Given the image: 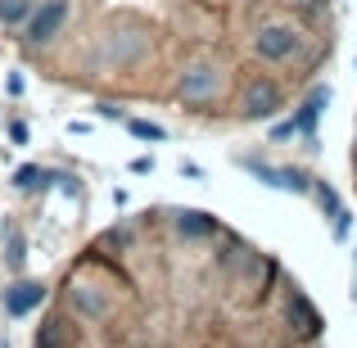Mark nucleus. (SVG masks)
<instances>
[{
	"label": "nucleus",
	"instance_id": "obj_1",
	"mask_svg": "<svg viewBox=\"0 0 357 348\" xmlns=\"http://www.w3.org/2000/svg\"><path fill=\"white\" fill-rule=\"evenodd\" d=\"M253 50H258V59H267V63H285L289 54L298 50V32L285 27V23H267V27H258V36H253Z\"/></svg>",
	"mask_w": 357,
	"mask_h": 348
},
{
	"label": "nucleus",
	"instance_id": "obj_2",
	"mask_svg": "<svg viewBox=\"0 0 357 348\" xmlns=\"http://www.w3.org/2000/svg\"><path fill=\"white\" fill-rule=\"evenodd\" d=\"M218 91H222V73L218 68H208V63L185 68V77H181V100L185 105H208Z\"/></svg>",
	"mask_w": 357,
	"mask_h": 348
},
{
	"label": "nucleus",
	"instance_id": "obj_3",
	"mask_svg": "<svg viewBox=\"0 0 357 348\" xmlns=\"http://www.w3.org/2000/svg\"><path fill=\"white\" fill-rule=\"evenodd\" d=\"M63 18H68V5H63V0H45V5L27 18V36H32V41H50L63 27Z\"/></svg>",
	"mask_w": 357,
	"mask_h": 348
},
{
	"label": "nucleus",
	"instance_id": "obj_4",
	"mask_svg": "<svg viewBox=\"0 0 357 348\" xmlns=\"http://www.w3.org/2000/svg\"><path fill=\"white\" fill-rule=\"evenodd\" d=\"M244 167H249L253 176H262L267 186H276V190H294V195L312 190V186H307L298 172H289V167H271V163H258V158H244Z\"/></svg>",
	"mask_w": 357,
	"mask_h": 348
},
{
	"label": "nucleus",
	"instance_id": "obj_5",
	"mask_svg": "<svg viewBox=\"0 0 357 348\" xmlns=\"http://www.w3.org/2000/svg\"><path fill=\"white\" fill-rule=\"evenodd\" d=\"M41 298H45V289L36 285V280H18V285L5 289V312L9 317H27L32 308H41Z\"/></svg>",
	"mask_w": 357,
	"mask_h": 348
},
{
	"label": "nucleus",
	"instance_id": "obj_6",
	"mask_svg": "<svg viewBox=\"0 0 357 348\" xmlns=\"http://www.w3.org/2000/svg\"><path fill=\"white\" fill-rule=\"evenodd\" d=\"M68 308L82 312V317H91V321L109 317V298H105V289H96V285H73L68 289Z\"/></svg>",
	"mask_w": 357,
	"mask_h": 348
},
{
	"label": "nucleus",
	"instance_id": "obj_7",
	"mask_svg": "<svg viewBox=\"0 0 357 348\" xmlns=\"http://www.w3.org/2000/svg\"><path fill=\"white\" fill-rule=\"evenodd\" d=\"M244 109H249V118H271L280 109V91L271 86V82H253V86L244 91Z\"/></svg>",
	"mask_w": 357,
	"mask_h": 348
},
{
	"label": "nucleus",
	"instance_id": "obj_8",
	"mask_svg": "<svg viewBox=\"0 0 357 348\" xmlns=\"http://www.w3.org/2000/svg\"><path fill=\"white\" fill-rule=\"evenodd\" d=\"M326 105H331V91H326V86H317L312 96L303 100V109L294 114V131H298V136H307V131L317 127V118H321V109H326Z\"/></svg>",
	"mask_w": 357,
	"mask_h": 348
},
{
	"label": "nucleus",
	"instance_id": "obj_9",
	"mask_svg": "<svg viewBox=\"0 0 357 348\" xmlns=\"http://www.w3.org/2000/svg\"><path fill=\"white\" fill-rule=\"evenodd\" d=\"M176 231H181V235H208L213 222L204 218V213H181V218H176Z\"/></svg>",
	"mask_w": 357,
	"mask_h": 348
},
{
	"label": "nucleus",
	"instance_id": "obj_10",
	"mask_svg": "<svg viewBox=\"0 0 357 348\" xmlns=\"http://www.w3.org/2000/svg\"><path fill=\"white\" fill-rule=\"evenodd\" d=\"M45 181H50V176H45L41 167H32V163L14 172V186H18V190H36V186H45Z\"/></svg>",
	"mask_w": 357,
	"mask_h": 348
},
{
	"label": "nucleus",
	"instance_id": "obj_11",
	"mask_svg": "<svg viewBox=\"0 0 357 348\" xmlns=\"http://www.w3.org/2000/svg\"><path fill=\"white\" fill-rule=\"evenodd\" d=\"M127 127H131V136H136V140H163V136H167L158 122H145V118H131Z\"/></svg>",
	"mask_w": 357,
	"mask_h": 348
},
{
	"label": "nucleus",
	"instance_id": "obj_12",
	"mask_svg": "<svg viewBox=\"0 0 357 348\" xmlns=\"http://www.w3.org/2000/svg\"><path fill=\"white\" fill-rule=\"evenodd\" d=\"M27 14H32L27 0H0V23H23Z\"/></svg>",
	"mask_w": 357,
	"mask_h": 348
},
{
	"label": "nucleus",
	"instance_id": "obj_13",
	"mask_svg": "<svg viewBox=\"0 0 357 348\" xmlns=\"http://www.w3.org/2000/svg\"><path fill=\"white\" fill-rule=\"evenodd\" d=\"M36 348H63V335H59V326H54V321L36 335Z\"/></svg>",
	"mask_w": 357,
	"mask_h": 348
},
{
	"label": "nucleus",
	"instance_id": "obj_14",
	"mask_svg": "<svg viewBox=\"0 0 357 348\" xmlns=\"http://www.w3.org/2000/svg\"><path fill=\"white\" fill-rule=\"evenodd\" d=\"M317 204H321V209L331 213V218H340V195H335V190H326V186H317Z\"/></svg>",
	"mask_w": 357,
	"mask_h": 348
},
{
	"label": "nucleus",
	"instance_id": "obj_15",
	"mask_svg": "<svg viewBox=\"0 0 357 348\" xmlns=\"http://www.w3.org/2000/svg\"><path fill=\"white\" fill-rule=\"evenodd\" d=\"M9 140H14V145H23V140H27V127H23V122H9Z\"/></svg>",
	"mask_w": 357,
	"mask_h": 348
},
{
	"label": "nucleus",
	"instance_id": "obj_16",
	"mask_svg": "<svg viewBox=\"0 0 357 348\" xmlns=\"http://www.w3.org/2000/svg\"><path fill=\"white\" fill-rule=\"evenodd\" d=\"M312 5H317V0H312Z\"/></svg>",
	"mask_w": 357,
	"mask_h": 348
}]
</instances>
